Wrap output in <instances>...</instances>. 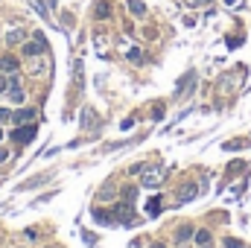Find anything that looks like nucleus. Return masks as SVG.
I'll return each mask as SVG.
<instances>
[{"label": "nucleus", "instance_id": "12", "mask_svg": "<svg viewBox=\"0 0 251 248\" xmlns=\"http://www.w3.org/2000/svg\"><path fill=\"white\" fill-rule=\"evenodd\" d=\"M190 237H193V228H190V225L178 228V243H184V240H190Z\"/></svg>", "mask_w": 251, "mask_h": 248}, {"label": "nucleus", "instance_id": "3", "mask_svg": "<svg viewBox=\"0 0 251 248\" xmlns=\"http://www.w3.org/2000/svg\"><path fill=\"white\" fill-rule=\"evenodd\" d=\"M140 172H143V187H158L161 184V175H164L161 167H143Z\"/></svg>", "mask_w": 251, "mask_h": 248}, {"label": "nucleus", "instance_id": "23", "mask_svg": "<svg viewBox=\"0 0 251 248\" xmlns=\"http://www.w3.org/2000/svg\"><path fill=\"white\" fill-rule=\"evenodd\" d=\"M149 248H167V246L164 243H155V246H149Z\"/></svg>", "mask_w": 251, "mask_h": 248}, {"label": "nucleus", "instance_id": "8", "mask_svg": "<svg viewBox=\"0 0 251 248\" xmlns=\"http://www.w3.org/2000/svg\"><path fill=\"white\" fill-rule=\"evenodd\" d=\"M196 196H199V187H196V184H187V187L181 190V202H193Z\"/></svg>", "mask_w": 251, "mask_h": 248}, {"label": "nucleus", "instance_id": "22", "mask_svg": "<svg viewBox=\"0 0 251 248\" xmlns=\"http://www.w3.org/2000/svg\"><path fill=\"white\" fill-rule=\"evenodd\" d=\"M225 3H228V6H237V3H240V0H225Z\"/></svg>", "mask_w": 251, "mask_h": 248}, {"label": "nucleus", "instance_id": "5", "mask_svg": "<svg viewBox=\"0 0 251 248\" xmlns=\"http://www.w3.org/2000/svg\"><path fill=\"white\" fill-rule=\"evenodd\" d=\"M6 94H9V99H12V102H23V88L18 85V79H12V82H9Z\"/></svg>", "mask_w": 251, "mask_h": 248}, {"label": "nucleus", "instance_id": "11", "mask_svg": "<svg viewBox=\"0 0 251 248\" xmlns=\"http://www.w3.org/2000/svg\"><path fill=\"white\" fill-rule=\"evenodd\" d=\"M94 219H97L99 225H108V222H111V216H108L105 210H94Z\"/></svg>", "mask_w": 251, "mask_h": 248}, {"label": "nucleus", "instance_id": "1", "mask_svg": "<svg viewBox=\"0 0 251 248\" xmlns=\"http://www.w3.org/2000/svg\"><path fill=\"white\" fill-rule=\"evenodd\" d=\"M120 225H132L135 222V205L132 202H120V205H114V213H111Z\"/></svg>", "mask_w": 251, "mask_h": 248}, {"label": "nucleus", "instance_id": "6", "mask_svg": "<svg viewBox=\"0 0 251 248\" xmlns=\"http://www.w3.org/2000/svg\"><path fill=\"white\" fill-rule=\"evenodd\" d=\"M12 120L20 126V123H32L35 120V108H20L18 114H12Z\"/></svg>", "mask_w": 251, "mask_h": 248}, {"label": "nucleus", "instance_id": "7", "mask_svg": "<svg viewBox=\"0 0 251 248\" xmlns=\"http://www.w3.org/2000/svg\"><path fill=\"white\" fill-rule=\"evenodd\" d=\"M18 64H20V61H18L15 56H3V58H0V70H3V73H15Z\"/></svg>", "mask_w": 251, "mask_h": 248}, {"label": "nucleus", "instance_id": "2", "mask_svg": "<svg viewBox=\"0 0 251 248\" xmlns=\"http://www.w3.org/2000/svg\"><path fill=\"white\" fill-rule=\"evenodd\" d=\"M35 134H38V129L32 126V123H20L18 126V132H12V137H15V143H29V140H35Z\"/></svg>", "mask_w": 251, "mask_h": 248}, {"label": "nucleus", "instance_id": "17", "mask_svg": "<svg viewBox=\"0 0 251 248\" xmlns=\"http://www.w3.org/2000/svg\"><path fill=\"white\" fill-rule=\"evenodd\" d=\"M225 248H246V246H243L240 240H231V237H228V240H225Z\"/></svg>", "mask_w": 251, "mask_h": 248}, {"label": "nucleus", "instance_id": "18", "mask_svg": "<svg viewBox=\"0 0 251 248\" xmlns=\"http://www.w3.org/2000/svg\"><path fill=\"white\" fill-rule=\"evenodd\" d=\"M6 120H12V114H9L6 108H0V123H6Z\"/></svg>", "mask_w": 251, "mask_h": 248}, {"label": "nucleus", "instance_id": "15", "mask_svg": "<svg viewBox=\"0 0 251 248\" xmlns=\"http://www.w3.org/2000/svg\"><path fill=\"white\" fill-rule=\"evenodd\" d=\"M20 38H23V29H12V32H9V38H6V41H9V44H18V41H20Z\"/></svg>", "mask_w": 251, "mask_h": 248}, {"label": "nucleus", "instance_id": "13", "mask_svg": "<svg viewBox=\"0 0 251 248\" xmlns=\"http://www.w3.org/2000/svg\"><path fill=\"white\" fill-rule=\"evenodd\" d=\"M196 243L199 246H208L211 243V231H196Z\"/></svg>", "mask_w": 251, "mask_h": 248}, {"label": "nucleus", "instance_id": "24", "mask_svg": "<svg viewBox=\"0 0 251 248\" xmlns=\"http://www.w3.org/2000/svg\"><path fill=\"white\" fill-rule=\"evenodd\" d=\"M0 140H3V129H0Z\"/></svg>", "mask_w": 251, "mask_h": 248}, {"label": "nucleus", "instance_id": "4", "mask_svg": "<svg viewBox=\"0 0 251 248\" xmlns=\"http://www.w3.org/2000/svg\"><path fill=\"white\" fill-rule=\"evenodd\" d=\"M41 50H44V32H38L35 41H29V44L23 47V56H38Z\"/></svg>", "mask_w": 251, "mask_h": 248}, {"label": "nucleus", "instance_id": "16", "mask_svg": "<svg viewBox=\"0 0 251 248\" xmlns=\"http://www.w3.org/2000/svg\"><path fill=\"white\" fill-rule=\"evenodd\" d=\"M129 61H135V64L143 61V53H140V50H129Z\"/></svg>", "mask_w": 251, "mask_h": 248}, {"label": "nucleus", "instance_id": "20", "mask_svg": "<svg viewBox=\"0 0 251 248\" xmlns=\"http://www.w3.org/2000/svg\"><path fill=\"white\" fill-rule=\"evenodd\" d=\"M6 158H9V152H6V149H3V146H0V164H3V161H6Z\"/></svg>", "mask_w": 251, "mask_h": 248}, {"label": "nucleus", "instance_id": "14", "mask_svg": "<svg viewBox=\"0 0 251 248\" xmlns=\"http://www.w3.org/2000/svg\"><path fill=\"white\" fill-rule=\"evenodd\" d=\"M129 9H132L135 15H143V12H146V6H143L140 0H129Z\"/></svg>", "mask_w": 251, "mask_h": 248}, {"label": "nucleus", "instance_id": "19", "mask_svg": "<svg viewBox=\"0 0 251 248\" xmlns=\"http://www.w3.org/2000/svg\"><path fill=\"white\" fill-rule=\"evenodd\" d=\"M6 88H9V82H6V79H3V76H0V94H3V91H6Z\"/></svg>", "mask_w": 251, "mask_h": 248}, {"label": "nucleus", "instance_id": "10", "mask_svg": "<svg viewBox=\"0 0 251 248\" xmlns=\"http://www.w3.org/2000/svg\"><path fill=\"white\" fill-rule=\"evenodd\" d=\"M158 210H161V199H152L149 208H146V213H149V216H158Z\"/></svg>", "mask_w": 251, "mask_h": 248}, {"label": "nucleus", "instance_id": "9", "mask_svg": "<svg viewBox=\"0 0 251 248\" xmlns=\"http://www.w3.org/2000/svg\"><path fill=\"white\" fill-rule=\"evenodd\" d=\"M108 15H111V6H108L105 0H99V3H97V18H99V20H105Z\"/></svg>", "mask_w": 251, "mask_h": 248}, {"label": "nucleus", "instance_id": "21", "mask_svg": "<svg viewBox=\"0 0 251 248\" xmlns=\"http://www.w3.org/2000/svg\"><path fill=\"white\" fill-rule=\"evenodd\" d=\"M190 3H196V6H208V3H213V0H190Z\"/></svg>", "mask_w": 251, "mask_h": 248}]
</instances>
